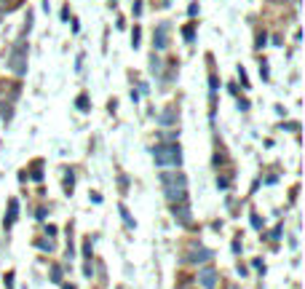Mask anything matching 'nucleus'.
<instances>
[{
  "label": "nucleus",
  "instance_id": "nucleus-4",
  "mask_svg": "<svg viewBox=\"0 0 305 289\" xmlns=\"http://www.w3.org/2000/svg\"><path fill=\"white\" fill-rule=\"evenodd\" d=\"M217 281H220V276H217V270L212 268H204V270H198V284H201L204 289H214Z\"/></svg>",
  "mask_w": 305,
  "mask_h": 289
},
{
  "label": "nucleus",
  "instance_id": "nucleus-10",
  "mask_svg": "<svg viewBox=\"0 0 305 289\" xmlns=\"http://www.w3.org/2000/svg\"><path fill=\"white\" fill-rule=\"evenodd\" d=\"M37 246H41V249H46V252H51V249H54V244H51V241H49V244H46V241H37Z\"/></svg>",
  "mask_w": 305,
  "mask_h": 289
},
{
  "label": "nucleus",
  "instance_id": "nucleus-9",
  "mask_svg": "<svg viewBox=\"0 0 305 289\" xmlns=\"http://www.w3.org/2000/svg\"><path fill=\"white\" fill-rule=\"evenodd\" d=\"M51 281H54V284H59V281H62V270H59V268H54V270H51Z\"/></svg>",
  "mask_w": 305,
  "mask_h": 289
},
{
  "label": "nucleus",
  "instance_id": "nucleus-5",
  "mask_svg": "<svg viewBox=\"0 0 305 289\" xmlns=\"http://www.w3.org/2000/svg\"><path fill=\"white\" fill-rule=\"evenodd\" d=\"M171 214H174V220H179V225H190V209L185 203H174Z\"/></svg>",
  "mask_w": 305,
  "mask_h": 289
},
{
  "label": "nucleus",
  "instance_id": "nucleus-8",
  "mask_svg": "<svg viewBox=\"0 0 305 289\" xmlns=\"http://www.w3.org/2000/svg\"><path fill=\"white\" fill-rule=\"evenodd\" d=\"M166 46V24L158 27V38H156V49H164Z\"/></svg>",
  "mask_w": 305,
  "mask_h": 289
},
{
  "label": "nucleus",
  "instance_id": "nucleus-3",
  "mask_svg": "<svg viewBox=\"0 0 305 289\" xmlns=\"http://www.w3.org/2000/svg\"><path fill=\"white\" fill-rule=\"evenodd\" d=\"M24 51H27V46H24V40H19V43L14 46V51H11V62H8V67H11V70L16 72V75H24V72H27Z\"/></svg>",
  "mask_w": 305,
  "mask_h": 289
},
{
  "label": "nucleus",
  "instance_id": "nucleus-2",
  "mask_svg": "<svg viewBox=\"0 0 305 289\" xmlns=\"http://www.w3.org/2000/svg\"><path fill=\"white\" fill-rule=\"evenodd\" d=\"M152 158H156V166L161 169H177L182 163V153H179V145H158L152 150Z\"/></svg>",
  "mask_w": 305,
  "mask_h": 289
},
{
  "label": "nucleus",
  "instance_id": "nucleus-1",
  "mask_svg": "<svg viewBox=\"0 0 305 289\" xmlns=\"http://www.w3.org/2000/svg\"><path fill=\"white\" fill-rule=\"evenodd\" d=\"M161 182L166 185V198L171 203H182L185 201V195H187V180L182 174H169L164 172L161 174Z\"/></svg>",
  "mask_w": 305,
  "mask_h": 289
},
{
  "label": "nucleus",
  "instance_id": "nucleus-11",
  "mask_svg": "<svg viewBox=\"0 0 305 289\" xmlns=\"http://www.w3.org/2000/svg\"><path fill=\"white\" fill-rule=\"evenodd\" d=\"M83 255L91 257V241H86V244H83Z\"/></svg>",
  "mask_w": 305,
  "mask_h": 289
},
{
  "label": "nucleus",
  "instance_id": "nucleus-12",
  "mask_svg": "<svg viewBox=\"0 0 305 289\" xmlns=\"http://www.w3.org/2000/svg\"><path fill=\"white\" fill-rule=\"evenodd\" d=\"M78 107H81V110H86V107H89V102H86V97H78Z\"/></svg>",
  "mask_w": 305,
  "mask_h": 289
},
{
  "label": "nucleus",
  "instance_id": "nucleus-6",
  "mask_svg": "<svg viewBox=\"0 0 305 289\" xmlns=\"http://www.w3.org/2000/svg\"><path fill=\"white\" fill-rule=\"evenodd\" d=\"M185 260L187 263H209V260H212V252L209 249H196L193 255H187Z\"/></svg>",
  "mask_w": 305,
  "mask_h": 289
},
{
  "label": "nucleus",
  "instance_id": "nucleus-7",
  "mask_svg": "<svg viewBox=\"0 0 305 289\" xmlns=\"http://www.w3.org/2000/svg\"><path fill=\"white\" fill-rule=\"evenodd\" d=\"M161 123L164 126H174V120H177V110L174 107H169V110H164V113H161Z\"/></svg>",
  "mask_w": 305,
  "mask_h": 289
}]
</instances>
